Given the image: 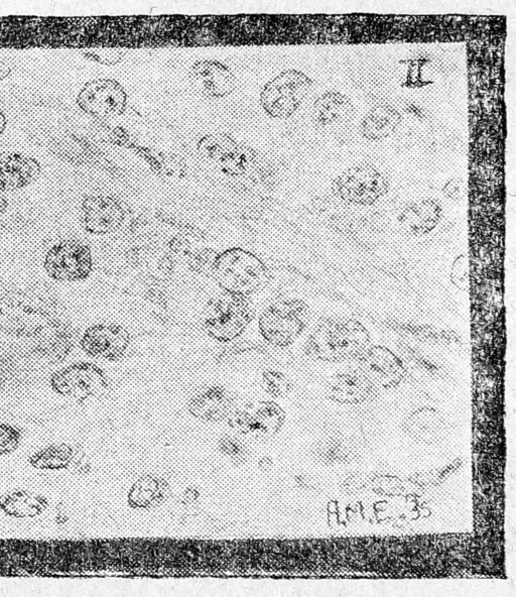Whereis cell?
<instances>
[{
    "instance_id": "1",
    "label": "cell",
    "mask_w": 516,
    "mask_h": 597,
    "mask_svg": "<svg viewBox=\"0 0 516 597\" xmlns=\"http://www.w3.org/2000/svg\"><path fill=\"white\" fill-rule=\"evenodd\" d=\"M101 250L72 232H53L19 257L23 268L70 306L114 290L100 267Z\"/></svg>"
},
{
    "instance_id": "2",
    "label": "cell",
    "mask_w": 516,
    "mask_h": 597,
    "mask_svg": "<svg viewBox=\"0 0 516 597\" xmlns=\"http://www.w3.org/2000/svg\"><path fill=\"white\" fill-rule=\"evenodd\" d=\"M72 306L18 262L0 268V352L22 356Z\"/></svg>"
},
{
    "instance_id": "3",
    "label": "cell",
    "mask_w": 516,
    "mask_h": 597,
    "mask_svg": "<svg viewBox=\"0 0 516 597\" xmlns=\"http://www.w3.org/2000/svg\"><path fill=\"white\" fill-rule=\"evenodd\" d=\"M287 284H277L252 296L216 292L201 308L193 326L196 349L218 357L241 338L262 307L279 295Z\"/></svg>"
},
{
    "instance_id": "4",
    "label": "cell",
    "mask_w": 516,
    "mask_h": 597,
    "mask_svg": "<svg viewBox=\"0 0 516 597\" xmlns=\"http://www.w3.org/2000/svg\"><path fill=\"white\" fill-rule=\"evenodd\" d=\"M287 288L258 311L241 338L224 354L247 350L283 353L302 340L311 322V308Z\"/></svg>"
},
{
    "instance_id": "5",
    "label": "cell",
    "mask_w": 516,
    "mask_h": 597,
    "mask_svg": "<svg viewBox=\"0 0 516 597\" xmlns=\"http://www.w3.org/2000/svg\"><path fill=\"white\" fill-rule=\"evenodd\" d=\"M281 262L271 257L262 243L233 241L225 245L216 259L212 284L214 293L252 296L277 284H287Z\"/></svg>"
},
{
    "instance_id": "6",
    "label": "cell",
    "mask_w": 516,
    "mask_h": 597,
    "mask_svg": "<svg viewBox=\"0 0 516 597\" xmlns=\"http://www.w3.org/2000/svg\"><path fill=\"white\" fill-rule=\"evenodd\" d=\"M369 344L370 334L360 322L331 318L309 332L303 351L315 361L338 363L357 358Z\"/></svg>"
},
{
    "instance_id": "7",
    "label": "cell",
    "mask_w": 516,
    "mask_h": 597,
    "mask_svg": "<svg viewBox=\"0 0 516 597\" xmlns=\"http://www.w3.org/2000/svg\"><path fill=\"white\" fill-rule=\"evenodd\" d=\"M110 365L76 356L48 371V385L54 394L64 399L81 404L99 400L111 388Z\"/></svg>"
},
{
    "instance_id": "8",
    "label": "cell",
    "mask_w": 516,
    "mask_h": 597,
    "mask_svg": "<svg viewBox=\"0 0 516 597\" xmlns=\"http://www.w3.org/2000/svg\"><path fill=\"white\" fill-rule=\"evenodd\" d=\"M126 220L127 210L120 200L104 193L89 194L79 206L78 236L104 250L118 240Z\"/></svg>"
},
{
    "instance_id": "9",
    "label": "cell",
    "mask_w": 516,
    "mask_h": 597,
    "mask_svg": "<svg viewBox=\"0 0 516 597\" xmlns=\"http://www.w3.org/2000/svg\"><path fill=\"white\" fill-rule=\"evenodd\" d=\"M389 177L370 163L354 165L332 183L333 193L342 201L358 206H370L389 192Z\"/></svg>"
},
{
    "instance_id": "10",
    "label": "cell",
    "mask_w": 516,
    "mask_h": 597,
    "mask_svg": "<svg viewBox=\"0 0 516 597\" xmlns=\"http://www.w3.org/2000/svg\"><path fill=\"white\" fill-rule=\"evenodd\" d=\"M312 86V79L305 73L286 70L264 86L262 107L273 118L288 119L302 105Z\"/></svg>"
},
{
    "instance_id": "11",
    "label": "cell",
    "mask_w": 516,
    "mask_h": 597,
    "mask_svg": "<svg viewBox=\"0 0 516 597\" xmlns=\"http://www.w3.org/2000/svg\"><path fill=\"white\" fill-rule=\"evenodd\" d=\"M197 150L206 162L213 164L230 177L245 174L254 159L250 148L240 145L224 134H211L204 137L198 143Z\"/></svg>"
},
{
    "instance_id": "12",
    "label": "cell",
    "mask_w": 516,
    "mask_h": 597,
    "mask_svg": "<svg viewBox=\"0 0 516 597\" xmlns=\"http://www.w3.org/2000/svg\"><path fill=\"white\" fill-rule=\"evenodd\" d=\"M230 417L233 426L242 434L255 439H264L279 432L286 415L277 403L256 400L237 407Z\"/></svg>"
},
{
    "instance_id": "13",
    "label": "cell",
    "mask_w": 516,
    "mask_h": 597,
    "mask_svg": "<svg viewBox=\"0 0 516 597\" xmlns=\"http://www.w3.org/2000/svg\"><path fill=\"white\" fill-rule=\"evenodd\" d=\"M127 99V93L117 81L96 79L85 84L78 94L77 104L85 113L107 119L121 115Z\"/></svg>"
},
{
    "instance_id": "14",
    "label": "cell",
    "mask_w": 516,
    "mask_h": 597,
    "mask_svg": "<svg viewBox=\"0 0 516 597\" xmlns=\"http://www.w3.org/2000/svg\"><path fill=\"white\" fill-rule=\"evenodd\" d=\"M238 407L237 395L220 384L205 385L189 398L187 408L197 419L220 422L229 418Z\"/></svg>"
},
{
    "instance_id": "15",
    "label": "cell",
    "mask_w": 516,
    "mask_h": 597,
    "mask_svg": "<svg viewBox=\"0 0 516 597\" xmlns=\"http://www.w3.org/2000/svg\"><path fill=\"white\" fill-rule=\"evenodd\" d=\"M362 373L375 385L383 388L397 386L406 371L400 358L389 348L368 346L358 357Z\"/></svg>"
},
{
    "instance_id": "16",
    "label": "cell",
    "mask_w": 516,
    "mask_h": 597,
    "mask_svg": "<svg viewBox=\"0 0 516 597\" xmlns=\"http://www.w3.org/2000/svg\"><path fill=\"white\" fill-rule=\"evenodd\" d=\"M194 89L209 98H222L236 88L237 80L232 70L216 60H200L190 70Z\"/></svg>"
},
{
    "instance_id": "17",
    "label": "cell",
    "mask_w": 516,
    "mask_h": 597,
    "mask_svg": "<svg viewBox=\"0 0 516 597\" xmlns=\"http://www.w3.org/2000/svg\"><path fill=\"white\" fill-rule=\"evenodd\" d=\"M42 167L33 157L5 152L0 154V193H12L33 185Z\"/></svg>"
},
{
    "instance_id": "18",
    "label": "cell",
    "mask_w": 516,
    "mask_h": 597,
    "mask_svg": "<svg viewBox=\"0 0 516 597\" xmlns=\"http://www.w3.org/2000/svg\"><path fill=\"white\" fill-rule=\"evenodd\" d=\"M354 106L350 98L332 90L322 94L313 104L312 121L324 131H331L345 126L351 121Z\"/></svg>"
},
{
    "instance_id": "19",
    "label": "cell",
    "mask_w": 516,
    "mask_h": 597,
    "mask_svg": "<svg viewBox=\"0 0 516 597\" xmlns=\"http://www.w3.org/2000/svg\"><path fill=\"white\" fill-rule=\"evenodd\" d=\"M374 393L375 386L362 372H341L327 383V396L339 404H361Z\"/></svg>"
},
{
    "instance_id": "20",
    "label": "cell",
    "mask_w": 516,
    "mask_h": 597,
    "mask_svg": "<svg viewBox=\"0 0 516 597\" xmlns=\"http://www.w3.org/2000/svg\"><path fill=\"white\" fill-rule=\"evenodd\" d=\"M442 217V206L436 200L423 199L408 205L399 215V223L405 232L419 237L432 232Z\"/></svg>"
},
{
    "instance_id": "21",
    "label": "cell",
    "mask_w": 516,
    "mask_h": 597,
    "mask_svg": "<svg viewBox=\"0 0 516 597\" xmlns=\"http://www.w3.org/2000/svg\"><path fill=\"white\" fill-rule=\"evenodd\" d=\"M402 122V115L396 107L378 104L362 118L361 135L370 142H380L393 135Z\"/></svg>"
},
{
    "instance_id": "22",
    "label": "cell",
    "mask_w": 516,
    "mask_h": 597,
    "mask_svg": "<svg viewBox=\"0 0 516 597\" xmlns=\"http://www.w3.org/2000/svg\"><path fill=\"white\" fill-rule=\"evenodd\" d=\"M405 430L418 441L435 443L445 435L446 425L437 411L426 408L409 417L405 424Z\"/></svg>"
},
{
    "instance_id": "23",
    "label": "cell",
    "mask_w": 516,
    "mask_h": 597,
    "mask_svg": "<svg viewBox=\"0 0 516 597\" xmlns=\"http://www.w3.org/2000/svg\"><path fill=\"white\" fill-rule=\"evenodd\" d=\"M27 228L11 229L0 227V268L32 250L42 236H29Z\"/></svg>"
},
{
    "instance_id": "24",
    "label": "cell",
    "mask_w": 516,
    "mask_h": 597,
    "mask_svg": "<svg viewBox=\"0 0 516 597\" xmlns=\"http://www.w3.org/2000/svg\"><path fill=\"white\" fill-rule=\"evenodd\" d=\"M314 453L322 463L337 464L345 462L349 458L351 450L342 436L331 435L317 444Z\"/></svg>"
},
{
    "instance_id": "25",
    "label": "cell",
    "mask_w": 516,
    "mask_h": 597,
    "mask_svg": "<svg viewBox=\"0 0 516 597\" xmlns=\"http://www.w3.org/2000/svg\"><path fill=\"white\" fill-rule=\"evenodd\" d=\"M261 387L273 399H284L293 391V384L287 375L272 368L262 372Z\"/></svg>"
},
{
    "instance_id": "26",
    "label": "cell",
    "mask_w": 516,
    "mask_h": 597,
    "mask_svg": "<svg viewBox=\"0 0 516 597\" xmlns=\"http://www.w3.org/2000/svg\"><path fill=\"white\" fill-rule=\"evenodd\" d=\"M155 171L165 179L182 180L187 173V166L180 156L171 153H160L155 158Z\"/></svg>"
},
{
    "instance_id": "27",
    "label": "cell",
    "mask_w": 516,
    "mask_h": 597,
    "mask_svg": "<svg viewBox=\"0 0 516 597\" xmlns=\"http://www.w3.org/2000/svg\"><path fill=\"white\" fill-rule=\"evenodd\" d=\"M163 497L162 486L158 480L146 479L137 484L129 497L135 507L146 508L160 501Z\"/></svg>"
},
{
    "instance_id": "28",
    "label": "cell",
    "mask_w": 516,
    "mask_h": 597,
    "mask_svg": "<svg viewBox=\"0 0 516 597\" xmlns=\"http://www.w3.org/2000/svg\"><path fill=\"white\" fill-rule=\"evenodd\" d=\"M123 55L124 53L122 51L111 48L94 49L84 53V56L87 59L105 66L118 64L122 60Z\"/></svg>"
},
{
    "instance_id": "29",
    "label": "cell",
    "mask_w": 516,
    "mask_h": 597,
    "mask_svg": "<svg viewBox=\"0 0 516 597\" xmlns=\"http://www.w3.org/2000/svg\"><path fill=\"white\" fill-rule=\"evenodd\" d=\"M221 450L224 454L235 461L246 459V447L239 439L234 437H225L220 444Z\"/></svg>"
},
{
    "instance_id": "30",
    "label": "cell",
    "mask_w": 516,
    "mask_h": 597,
    "mask_svg": "<svg viewBox=\"0 0 516 597\" xmlns=\"http://www.w3.org/2000/svg\"><path fill=\"white\" fill-rule=\"evenodd\" d=\"M19 442V434L12 427L0 424V453L15 448Z\"/></svg>"
},
{
    "instance_id": "31",
    "label": "cell",
    "mask_w": 516,
    "mask_h": 597,
    "mask_svg": "<svg viewBox=\"0 0 516 597\" xmlns=\"http://www.w3.org/2000/svg\"><path fill=\"white\" fill-rule=\"evenodd\" d=\"M465 184L462 179H451L443 188L444 194L452 200H460L465 195Z\"/></svg>"
},
{
    "instance_id": "32",
    "label": "cell",
    "mask_w": 516,
    "mask_h": 597,
    "mask_svg": "<svg viewBox=\"0 0 516 597\" xmlns=\"http://www.w3.org/2000/svg\"><path fill=\"white\" fill-rule=\"evenodd\" d=\"M11 202L5 194L0 193V227L11 229H22L28 227H20L6 218L9 214Z\"/></svg>"
},
{
    "instance_id": "33",
    "label": "cell",
    "mask_w": 516,
    "mask_h": 597,
    "mask_svg": "<svg viewBox=\"0 0 516 597\" xmlns=\"http://www.w3.org/2000/svg\"><path fill=\"white\" fill-rule=\"evenodd\" d=\"M12 70L13 69L9 63L0 60V81H3L6 78H8L11 75Z\"/></svg>"
},
{
    "instance_id": "34",
    "label": "cell",
    "mask_w": 516,
    "mask_h": 597,
    "mask_svg": "<svg viewBox=\"0 0 516 597\" xmlns=\"http://www.w3.org/2000/svg\"><path fill=\"white\" fill-rule=\"evenodd\" d=\"M8 122L7 117L2 110H0V135H3L6 131Z\"/></svg>"
}]
</instances>
